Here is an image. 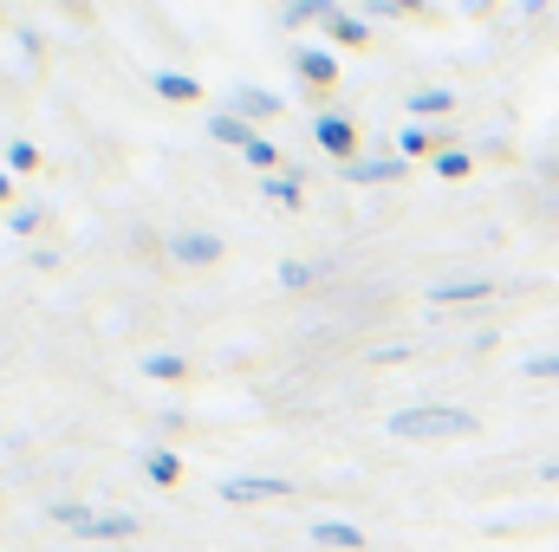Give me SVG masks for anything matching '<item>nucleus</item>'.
<instances>
[{
	"label": "nucleus",
	"instance_id": "6ab92c4d",
	"mask_svg": "<svg viewBox=\"0 0 559 552\" xmlns=\"http://www.w3.org/2000/svg\"><path fill=\"white\" fill-rule=\"evenodd\" d=\"M261 189H267V202H280V208H299V202H306V195H299V176H293V169H280V176H267Z\"/></svg>",
	"mask_w": 559,
	"mask_h": 552
},
{
	"label": "nucleus",
	"instance_id": "9b49d317",
	"mask_svg": "<svg viewBox=\"0 0 559 552\" xmlns=\"http://www.w3.org/2000/svg\"><path fill=\"white\" fill-rule=\"evenodd\" d=\"M312 540H319V547H332V552H365V533H358L352 520H319V527H312Z\"/></svg>",
	"mask_w": 559,
	"mask_h": 552
},
{
	"label": "nucleus",
	"instance_id": "f03ea898",
	"mask_svg": "<svg viewBox=\"0 0 559 552\" xmlns=\"http://www.w3.org/2000/svg\"><path fill=\"white\" fill-rule=\"evenodd\" d=\"M286 494H293V481H280V475H228L222 481V501H235V507H267Z\"/></svg>",
	"mask_w": 559,
	"mask_h": 552
},
{
	"label": "nucleus",
	"instance_id": "aec40b11",
	"mask_svg": "<svg viewBox=\"0 0 559 552\" xmlns=\"http://www.w3.org/2000/svg\"><path fill=\"white\" fill-rule=\"evenodd\" d=\"M143 371H150V377H163V384H182V377H189V364H182L176 351H150V358H143Z\"/></svg>",
	"mask_w": 559,
	"mask_h": 552
},
{
	"label": "nucleus",
	"instance_id": "4be33fe9",
	"mask_svg": "<svg viewBox=\"0 0 559 552\" xmlns=\"http://www.w3.org/2000/svg\"><path fill=\"white\" fill-rule=\"evenodd\" d=\"M521 371H527L534 384H559V351H534V358H527Z\"/></svg>",
	"mask_w": 559,
	"mask_h": 552
},
{
	"label": "nucleus",
	"instance_id": "4468645a",
	"mask_svg": "<svg viewBox=\"0 0 559 552\" xmlns=\"http://www.w3.org/2000/svg\"><path fill=\"white\" fill-rule=\"evenodd\" d=\"M46 514H52L59 527H72V533H92V527H98V507H92V501H52Z\"/></svg>",
	"mask_w": 559,
	"mask_h": 552
},
{
	"label": "nucleus",
	"instance_id": "0eeeda50",
	"mask_svg": "<svg viewBox=\"0 0 559 552\" xmlns=\"http://www.w3.org/2000/svg\"><path fill=\"white\" fill-rule=\"evenodd\" d=\"M338 46H365L371 39V26H365V13H352V7H325V20H319Z\"/></svg>",
	"mask_w": 559,
	"mask_h": 552
},
{
	"label": "nucleus",
	"instance_id": "bb28decb",
	"mask_svg": "<svg viewBox=\"0 0 559 552\" xmlns=\"http://www.w3.org/2000/svg\"><path fill=\"white\" fill-rule=\"evenodd\" d=\"M7 195H13V182H7V176H0V202H7Z\"/></svg>",
	"mask_w": 559,
	"mask_h": 552
},
{
	"label": "nucleus",
	"instance_id": "a211bd4d",
	"mask_svg": "<svg viewBox=\"0 0 559 552\" xmlns=\"http://www.w3.org/2000/svg\"><path fill=\"white\" fill-rule=\"evenodd\" d=\"M235 118H280L274 92H235Z\"/></svg>",
	"mask_w": 559,
	"mask_h": 552
},
{
	"label": "nucleus",
	"instance_id": "dca6fc26",
	"mask_svg": "<svg viewBox=\"0 0 559 552\" xmlns=\"http://www.w3.org/2000/svg\"><path fill=\"white\" fill-rule=\"evenodd\" d=\"M156 92H163L169 105H195V98H202V85H195L189 72H156Z\"/></svg>",
	"mask_w": 559,
	"mask_h": 552
},
{
	"label": "nucleus",
	"instance_id": "ddd939ff",
	"mask_svg": "<svg viewBox=\"0 0 559 552\" xmlns=\"http://www.w3.org/2000/svg\"><path fill=\"white\" fill-rule=\"evenodd\" d=\"M143 475H150L156 488H176V481H182V455H169V448H143Z\"/></svg>",
	"mask_w": 559,
	"mask_h": 552
},
{
	"label": "nucleus",
	"instance_id": "f8f14e48",
	"mask_svg": "<svg viewBox=\"0 0 559 552\" xmlns=\"http://www.w3.org/2000/svg\"><path fill=\"white\" fill-rule=\"evenodd\" d=\"M293 65H299V79H312V85H338V59H332V52H319V46H306Z\"/></svg>",
	"mask_w": 559,
	"mask_h": 552
},
{
	"label": "nucleus",
	"instance_id": "1a4fd4ad",
	"mask_svg": "<svg viewBox=\"0 0 559 552\" xmlns=\"http://www.w3.org/2000/svg\"><path fill=\"white\" fill-rule=\"evenodd\" d=\"M332 274V261H280V292H312Z\"/></svg>",
	"mask_w": 559,
	"mask_h": 552
},
{
	"label": "nucleus",
	"instance_id": "423d86ee",
	"mask_svg": "<svg viewBox=\"0 0 559 552\" xmlns=\"http://www.w3.org/2000/svg\"><path fill=\"white\" fill-rule=\"evenodd\" d=\"M442 149H455V131H449V124H411V131L397 137V156H404V163H417V156H442Z\"/></svg>",
	"mask_w": 559,
	"mask_h": 552
},
{
	"label": "nucleus",
	"instance_id": "6e6552de",
	"mask_svg": "<svg viewBox=\"0 0 559 552\" xmlns=\"http://www.w3.org/2000/svg\"><path fill=\"white\" fill-rule=\"evenodd\" d=\"M404 176H411L404 156H371V163H352L345 169V182H404Z\"/></svg>",
	"mask_w": 559,
	"mask_h": 552
},
{
	"label": "nucleus",
	"instance_id": "5701e85b",
	"mask_svg": "<svg viewBox=\"0 0 559 552\" xmlns=\"http://www.w3.org/2000/svg\"><path fill=\"white\" fill-rule=\"evenodd\" d=\"M7 169H13V176H26V169H39V149H33V143H7Z\"/></svg>",
	"mask_w": 559,
	"mask_h": 552
},
{
	"label": "nucleus",
	"instance_id": "a878e982",
	"mask_svg": "<svg viewBox=\"0 0 559 552\" xmlns=\"http://www.w3.org/2000/svg\"><path fill=\"white\" fill-rule=\"evenodd\" d=\"M371 358H378V364H404V358H411V345H378Z\"/></svg>",
	"mask_w": 559,
	"mask_h": 552
},
{
	"label": "nucleus",
	"instance_id": "2eb2a0df",
	"mask_svg": "<svg viewBox=\"0 0 559 552\" xmlns=\"http://www.w3.org/2000/svg\"><path fill=\"white\" fill-rule=\"evenodd\" d=\"M411 111H417V118H449V111H455V92H449V85H436V92L423 85V92H411Z\"/></svg>",
	"mask_w": 559,
	"mask_h": 552
},
{
	"label": "nucleus",
	"instance_id": "393cba45",
	"mask_svg": "<svg viewBox=\"0 0 559 552\" xmlns=\"http://www.w3.org/2000/svg\"><path fill=\"white\" fill-rule=\"evenodd\" d=\"M39 221H46V215H39V208H13V235H33V228H39Z\"/></svg>",
	"mask_w": 559,
	"mask_h": 552
},
{
	"label": "nucleus",
	"instance_id": "39448f33",
	"mask_svg": "<svg viewBox=\"0 0 559 552\" xmlns=\"http://www.w3.org/2000/svg\"><path fill=\"white\" fill-rule=\"evenodd\" d=\"M312 143L352 169V156H358V124H352V118H338V111H325V118H312Z\"/></svg>",
	"mask_w": 559,
	"mask_h": 552
},
{
	"label": "nucleus",
	"instance_id": "9d476101",
	"mask_svg": "<svg viewBox=\"0 0 559 552\" xmlns=\"http://www.w3.org/2000/svg\"><path fill=\"white\" fill-rule=\"evenodd\" d=\"M209 137L228 143V149H248V143L261 137V131H254L248 118H235V111H215V118H209Z\"/></svg>",
	"mask_w": 559,
	"mask_h": 552
},
{
	"label": "nucleus",
	"instance_id": "7ed1b4c3",
	"mask_svg": "<svg viewBox=\"0 0 559 552\" xmlns=\"http://www.w3.org/2000/svg\"><path fill=\"white\" fill-rule=\"evenodd\" d=\"M222 254H228V241H222L215 228H182V235L169 241V261H176V267H215Z\"/></svg>",
	"mask_w": 559,
	"mask_h": 552
},
{
	"label": "nucleus",
	"instance_id": "20e7f679",
	"mask_svg": "<svg viewBox=\"0 0 559 552\" xmlns=\"http://www.w3.org/2000/svg\"><path fill=\"white\" fill-rule=\"evenodd\" d=\"M481 299H495V279L488 274H462V279H436V286H429V305H436V312H449V305H481Z\"/></svg>",
	"mask_w": 559,
	"mask_h": 552
},
{
	"label": "nucleus",
	"instance_id": "f3484780",
	"mask_svg": "<svg viewBox=\"0 0 559 552\" xmlns=\"http://www.w3.org/2000/svg\"><path fill=\"white\" fill-rule=\"evenodd\" d=\"M85 540H111V547H118V540H138V514H98V527H92Z\"/></svg>",
	"mask_w": 559,
	"mask_h": 552
},
{
	"label": "nucleus",
	"instance_id": "412c9836",
	"mask_svg": "<svg viewBox=\"0 0 559 552\" xmlns=\"http://www.w3.org/2000/svg\"><path fill=\"white\" fill-rule=\"evenodd\" d=\"M241 156H248V169H274V176H280V143L274 137H254Z\"/></svg>",
	"mask_w": 559,
	"mask_h": 552
},
{
	"label": "nucleus",
	"instance_id": "b1692460",
	"mask_svg": "<svg viewBox=\"0 0 559 552\" xmlns=\"http://www.w3.org/2000/svg\"><path fill=\"white\" fill-rule=\"evenodd\" d=\"M436 176H449V182L468 176V149H442V156H436Z\"/></svg>",
	"mask_w": 559,
	"mask_h": 552
},
{
	"label": "nucleus",
	"instance_id": "f257e3e1",
	"mask_svg": "<svg viewBox=\"0 0 559 552\" xmlns=\"http://www.w3.org/2000/svg\"><path fill=\"white\" fill-rule=\"evenodd\" d=\"M384 429H391L397 442H462V435L481 429V416L455 410V404H423V410H397Z\"/></svg>",
	"mask_w": 559,
	"mask_h": 552
}]
</instances>
